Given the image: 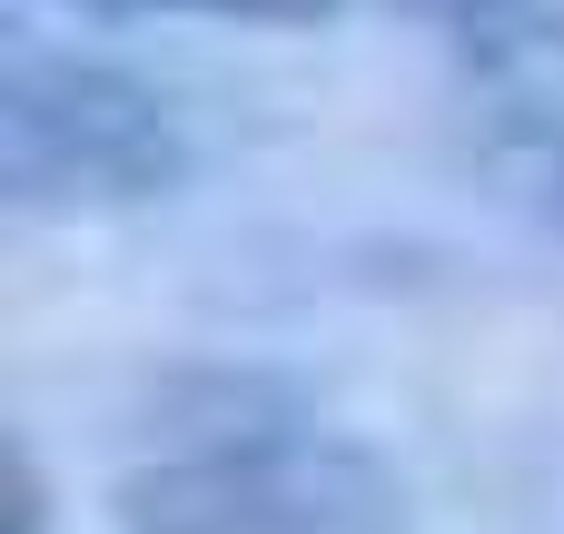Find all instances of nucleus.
Here are the masks:
<instances>
[{"label":"nucleus","instance_id":"7ed1b4c3","mask_svg":"<svg viewBox=\"0 0 564 534\" xmlns=\"http://www.w3.org/2000/svg\"><path fill=\"white\" fill-rule=\"evenodd\" d=\"M476 129L496 178L564 228V30H506L476 79Z\"/></svg>","mask_w":564,"mask_h":534},{"label":"nucleus","instance_id":"423d86ee","mask_svg":"<svg viewBox=\"0 0 564 534\" xmlns=\"http://www.w3.org/2000/svg\"><path fill=\"white\" fill-rule=\"evenodd\" d=\"M397 10H416V20H456V30H496V20H516L525 0H397Z\"/></svg>","mask_w":564,"mask_h":534},{"label":"nucleus","instance_id":"20e7f679","mask_svg":"<svg viewBox=\"0 0 564 534\" xmlns=\"http://www.w3.org/2000/svg\"><path fill=\"white\" fill-rule=\"evenodd\" d=\"M79 10H109V20H248V30H297V20H327L337 0H79Z\"/></svg>","mask_w":564,"mask_h":534},{"label":"nucleus","instance_id":"39448f33","mask_svg":"<svg viewBox=\"0 0 564 534\" xmlns=\"http://www.w3.org/2000/svg\"><path fill=\"white\" fill-rule=\"evenodd\" d=\"M0 476H10V534H40V466H30L20 436L0 446Z\"/></svg>","mask_w":564,"mask_h":534},{"label":"nucleus","instance_id":"f03ea898","mask_svg":"<svg viewBox=\"0 0 564 534\" xmlns=\"http://www.w3.org/2000/svg\"><path fill=\"white\" fill-rule=\"evenodd\" d=\"M119 534H416L406 486L357 436L248 426L119 486Z\"/></svg>","mask_w":564,"mask_h":534},{"label":"nucleus","instance_id":"f257e3e1","mask_svg":"<svg viewBox=\"0 0 564 534\" xmlns=\"http://www.w3.org/2000/svg\"><path fill=\"white\" fill-rule=\"evenodd\" d=\"M188 139L169 99L109 59L10 40L0 59V198L20 218H99L178 188Z\"/></svg>","mask_w":564,"mask_h":534}]
</instances>
